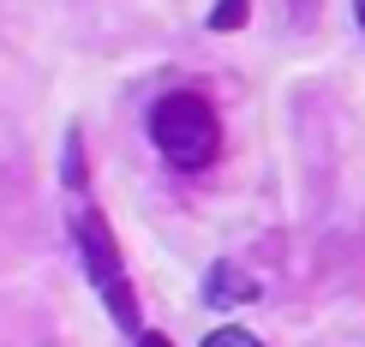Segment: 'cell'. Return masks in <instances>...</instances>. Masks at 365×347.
<instances>
[{
    "instance_id": "6da1fadb",
    "label": "cell",
    "mask_w": 365,
    "mask_h": 347,
    "mask_svg": "<svg viewBox=\"0 0 365 347\" xmlns=\"http://www.w3.org/2000/svg\"><path fill=\"white\" fill-rule=\"evenodd\" d=\"M150 138H156L162 162L180 174H204L222 150V120L197 90H168V96L150 108Z\"/></svg>"
},
{
    "instance_id": "7a4b0ae2",
    "label": "cell",
    "mask_w": 365,
    "mask_h": 347,
    "mask_svg": "<svg viewBox=\"0 0 365 347\" xmlns=\"http://www.w3.org/2000/svg\"><path fill=\"white\" fill-rule=\"evenodd\" d=\"M78 252H84V269H90V281H96V294L108 299L114 323L126 329V336H144V323H138V299H132L126 264H120V246H114L108 222H102L96 209H84V216H78Z\"/></svg>"
},
{
    "instance_id": "3957f363",
    "label": "cell",
    "mask_w": 365,
    "mask_h": 347,
    "mask_svg": "<svg viewBox=\"0 0 365 347\" xmlns=\"http://www.w3.org/2000/svg\"><path fill=\"white\" fill-rule=\"evenodd\" d=\"M246 299H257V281L246 276L240 264H216L210 269V281H204V306H216V311H227V306H246Z\"/></svg>"
},
{
    "instance_id": "277c9868",
    "label": "cell",
    "mask_w": 365,
    "mask_h": 347,
    "mask_svg": "<svg viewBox=\"0 0 365 347\" xmlns=\"http://www.w3.org/2000/svg\"><path fill=\"white\" fill-rule=\"evenodd\" d=\"M252 19V0H216V12H210V30H240Z\"/></svg>"
},
{
    "instance_id": "5b68a950",
    "label": "cell",
    "mask_w": 365,
    "mask_h": 347,
    "mask_svg": "<svg viewBox=\"0 0 365 347\" xmlns=\"http://www.w3.org/2000/svg\"><path fill=\"white\" fill-rule=\"evenodd\" d=\"M204 347H257V336H252V329H234V323H227V329H210Z\"/></svg>"
},
{
    "instance_id": "8992f818",
    "label": "cell",
    "mask_w": 365,
    "mask_h": 347,
    "mask_svg": "<svg viewBox=\"0 0 365 347\" xmlns=\"http://www.w3.org/2000/svg\"><path fill=\"white\" fill-rule=\"evenodd\" d=\"M138 347H174L168 336H156V329H144V336H138Z\"/></svg>"
},
{
    "instance_id": "52a82bcc",
    "label": "cell",
    "mask_w": 365,
    "mask_h": 347,
    "mask_svg": "<svg viewBox=\"0 0 365 347\" xmlns=\"http://www.w3.org/2000/svg\"><path fill=\"white\" fill-rule=\"evenodd\" d=\"M354 12H359V30H365V0H354Z\"/></svg>"
}]
</instances>
